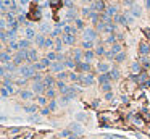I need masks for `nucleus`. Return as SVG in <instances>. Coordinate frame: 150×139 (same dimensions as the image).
I'll list each match as a JSON object with an SVG mask.
<instances>
[{
	"mask_svg": "<svg viewBox=\"0 0 150 139\" xmlns=\"http://www.w3.org/2000/svg\"><path fill=\"white\" fill-rule=\"evenodd\" d=\"M70 129L73 133H76V134H82V128H81L77 123H73V125H70Z\"/></svg>",
	"mask_w": 150,
	"mask_h": 139,
	"instance_id": "nucleus-16",
	"label": "nucleus"
},
{
	"mask_svg": "<svg viewBox=\"0 0 150 139\" xmlns=\"http://www.w3.org/2000/svg\"><path fill=\"white\" fill-rule=\"evenodd\" d=\"M129 10L133 11V13L136 15V16H140V13H142V10L139 8V5H131V7H129Z\"/></svg>",
	"mask_w": 150,
	"mask_h": 139,
	"instance_id": "nucleus-21",
	"label": "nucleus"
},
{
	"mask_svg": "<svg viewBox=\"0 0 150 139\" xmlns=\"http://www.w3.org/2000/svg\"><path fill=\"white\" fill-rule=\"evenodd\" d=\"M24 36H26V39H29V41H31V39H36V37H37V34H36V31H34L32 28H26Z\"/></svg>",
	"mask_w": 150,
	"mask_h": 139,
	"instance_id": "nucleus-12",
	"label": "nucleus"
},
{
	"mask_svg": "<svg viewBox=\"0 0 150 139\" xmlns=\"http://www.w3.org/2000/svg\"><path fill=\"white\" fill-rule=\"evenodd\" d=\"M47 58L53 63V62H57V60H58V55H57L55 52H49V53H47Z\"/></svg>",
	"mask_w": 150,
	"mask_h": 139,
	"instance_id": "nucleus-25",
	"label": "nucleus"
},
{
	"mask_svg": "<svg viewBox=\"0 0 150 139\" xmlns=\"http://www.w3.org/2000/svg\"><path fill=\"white\" fill-rule=\"evenodd\" d=\"M74 23H76V28H79V29H82V20H79V18H76V20H74Z\"/></svg>",
	"mask_w": 150,
	"mask_h": 139,
	"instance_id": "nucleus-33",
	"label": "nucleus"
},
{
	"mask_svg": "<svg viewBox=\"0 0 150 139\" xmlns=\"http://www.w3.org/2000/svg\"><path fill=\"white\" fill-rule=\"evenodd\" d=\"M95 53H97V55H103V53H107V52H105V49H103V47L100 45V47L97 49V52H95Z\"/></svg>",
	"mask_w": 150,
	"mask_h": 139,
	"instance_id": "nucleus-37",
	"label": "nucleus"
},
{
	"mask_svg": "<svg viewBox=\"0 0 150 139\" xmlns=\"http://www.w3.org/2000/svg\"><path fill=\"white\" fill-rule=\"evenodd\" d=\"M91 8H92L94 11H103V10H105V5L102 4V2H94V4L91 5Z\"/></svg>",
	"mask_w": 150,
	"mask_h": 139,
	"instance_id": "nucleus-13",
	"label": "nucleus"
},
{
	"mask_svg": "<svg viewBox=\"0 0 150 139\" xmlns=\"http://www.w3.org/2000/svg\"><path fill=\"white\" fill-rule=\"evenodd\" d=\"M61 39H63V42H65V44L73 45V44H74V41H76V36H74V34H63V36H61Z\"/></svg>",
	"mask_w": 150,
	"mask_h": 139,
	"instance_id": "nucleus-7",
	"label": "nucleus"
},
{
	"mask_svg": "<svg viewBox=\"0 0 150 139\" xmlns=\"http://www.w3.org/2000/svg\"><path fill=\"white\" fill-rule=\"evenodd\" d=\"M71 139H81V138H77V136H71Z\"/></svg>",
	"mask_w": 150,
	"mask_h": 139,
	"instance_id": "nucleus-45",
	"label": "nucleus"
},
{
	"mask_svg": "<svg viewBox=\"0 0 150 139\" xmlns=\"http://www.w3.org/2000/svg\"><path fill=\"white\" fill-rule=\"evenodd\" d=\"M133 71H134V73L139 71V65H137V63H134V65H133Z\"/></svg>",
	"mask_w": 150,
	"mask_h": 139,
	"instance_id": "nucleus-41",
	"label": "nucleus"
},
{
	"mask_svg": "<svg viewBox=\"0 0 150 139\" xmlns=\"http://www.w3.org/2000/svg\"><path fill=\"white\" fill-rule=\"evenodd\" d=\"M8 95H11V94H10V92H8L7 89H5V87H2V97L5 99V97H8Z\"/></svg>",
	"mask_w": 150,
	"mask_h": 139,
	"instance_id": "nucleus-36",
	"label": "nucleus"
},
{
	"mask_svg": "<svg viewBox=\"0 0 150 139\" xmlns=\"http://www.w3.org/2000/svg\"><path fill=\"white\" fill-rule=\"evenodd\" d=\"M84 118H86V115H84V113H79V115H77V120H84Z\"/></svg>",
	"mask_w": 150,
	"mask_h": 139,
	"instance_id": "nucleus-43",
	"label": "nucleus"
},
{
	"mask_svg": "<svg viewBox=\"0 0 150 139\" xmlns=\"http://www.w3.org/2000/svg\"><path fill=\"white\" fill-rule=\"evenodd\" d=\"M89 68H91V65H89L87 62H81V63H77V65H76V70H77V71H82V73H87Z\"/></svg>",
	"mask_w": 150,
	"mask_h": 139,
	"instance_id": "nucleus-8",
	"label": "nucleus"
},
{
	"mask_svg": "<svg viewBox=\"0 0 150 139\" xmlns=\"http://www.w3.org/2000/svg\"><path fill=\"white\" fill-rule=\"evenodd\" d=\"M10 62H13V58L10 57V53H7V52H2V63H10Z\"/></svg>",
	"mask_w": 150,
	"mask_h": 139,
	"instance_id": "nucleus-19",
	"label": "nucleus"
},
{
	"mask_svg": "<svg viewBox=\"0 0 150 139\" xmlns=\"http://www.w3.org/2000/svg\"><path fill=\"white\" fill-rule=\"evenodd\" d=\"M61 138H71V129H65V131H61Z\"/></svg>",
	"mask_w": 150,
	"mask_h": 139,
	"instance_id": "nucleus-32",
	"label": "nucleus"
},
{
	"mask_svg": "<svg viewBox=\"0 0 150 139\" xmlns=\"http://www.w3.org/2000/svg\"><path fill=\"white\" fill-rule=\"evenodd\" d=\"M50 65H52V62H50V60L45 57V58H42L40 62H36L32 66H34L36 71H37V70H45V68H50Z\"/></svg>",
	"mask_w": 150,
	"mask_h": 139,
	"instance_id": "nucleus-2",
	"label": "nucleus"
},
{
	"mask_svg": "<svg viewBox=\"0 0 150 139\" xmlns=\"http://www.w3.org/2000/svg\"><path fill=\"white\" fill-rule=\"evenodd\" d=\"M102 89L103 91H110V84L107 83V84H102Z\"/></svg>",
	"mask_w": 150,
	"mask_h": 139,
	"instance_id": "nucleus-42",
	"label": "nucleus"
},
{
	"mask_svg": "<svg viewBox=\"0 0 150 139\" xmlns=\"http://www.w3.org/2000/svg\"><path fill=\"white\" fill-rule=\"evenodd\" d=\"M45 41H47V39L44 37V36H42V34L36 37V44H37L39 47H44V45H45Z\"/></svg>",
	"mask_w": 150,
	"mask_h": 139,
	"instance_id": "nucleus-20",
	"label": "nucleus"
},
{
	"mask_svg": "<svg viewBox=\"0 0 150 139\" xmlns=\"http://www.w3.org/2000/svg\"><path fill=\"white\" fill-rule=\"evenodd\" d=\"M140 52H142L144 55H147V53H149V45H147V44H140Z\"/></svg>",
	"mask_w": 150,
	"mask_h": 139,
	"instance_id": "nucleus-31",
	"label": "nucleus"
},
{
	"mask_svg": "<svg viewBox=\"0 0 150 139\" xmlns=\"http://www.w3.org/2000/svg\"><path fill=\"white\" fill-rule=\"evenodd\" d=\"M73 58L76 60V63H81V60H82V53H81V50H76V52L73 53Z\"/></svg>",
	"mask_w": 150,
	"mask_h": 139,
	"instance_id": "nucleus-23",
	"label": "nucleus"
},
{
	"mask_svg": "<svg viewBox=\"0 0 150 139\" xmlns=\"http://www.w3.org/2000/svg\"><path fill=\"white\" fill-rule=\"evenodd\" d=\"M82 47H84L86 50L92 49V47H94V41H84V42H82Z\"/></svg>",
	"mask_w": 150,
	"mask_h": 139,
	"instance_id": "nucleus-26",
	"label": "nucleus"
},
{
	"mask_svg": "<svg viewBox=\"0 0 150 139\" xmlns=\"http://www.w3.org/2000/svg\"><path fill=\"white\" fill-rule=\"evenodd\" d=\"M37 102H39V105H44V104H45V97H42V95H40V97H37Z\"/></svg>",
	"mask_w": 150,
	"mask_h": 139,
	"instance_id": "nucleus-39",
	"label": "nucleus"
},
{
	"mask_svg": "<svg viewBox=\"0 0 150 139\" xmlns=\"http://www.w3.org/2000/svg\"><path fill=\"white\" fill-rule=\"evenodd\" d=\"M45 94H47V97H49V99H55V89H53V87H52V89H47Z\"/></svg>",
	"mask_w": 150,
	"mask_h": 139,
	"instance_id": "nucleus-28",
	"label": "nucleus"
},
{
	"mask_svg": "<svg viewBox=\"0 0 150 139\" xmlns=\"http://www.w3.org/2000/svg\"><path fill=\"white\" fill-rule=\"evenodd\" d=\"M50 112V108H44V110H42V115H47Z\"/></svg>",
	"mask_w": 150,
	"mask_h": 139,
	"instance_id": "nucleus-44",
	"label": "nucleus"
},
{
	"mask_svg": "<svg viewBox=\"0 0 150 139\" xmlns=\"http://www.w3.org/2000/svg\"><path fill=\"white\" fill-rule=\"evenodd\" d=\"M50 70H52L53 73H61L63 70H65V62H53L50 65Z\"/></svg>",
	"mask_w": 150,
	"mask_h": 139,
	"instance_id": "nucleus-4",
	"label": "nucleus"
},
{
	"mask_svg": "<svg viewBox=\"0 0 150 139\" xmlns=\"http://www.w3.org/2000/svg\"><path fill=\"white\" fill-rule=\"evenodd\" d=\"M36 110H37L36 105H28V107H24V112H28V113H34Z\"/></svg>",
	"mask_w": 150,
	"mask_h": 139,
	"instance_id": "nucleus-29",
	"label": "nucleus"
},
{
	"mask_svg": "<svg viewBox=\"0 0 150 139\" xmlns=\"http://www.w3.org/2000/svg\"><path fill=\"white\" fill-rule=\"evenodd\" d=\"M55 50L57 52L63 50V39H55Z\"/></svg>",
	"mask_w": 150,
	"mask_h": 139,
	"instance_id": "nucleus-22",
	"label": "nucleus"
},
{
	"mask_svg": "<svg viewBox=\"0 0 150 139\" xmlns=\"http://www.w3.org/2000/svg\"><path fill=\"white\" fill-rule=\"evenodd\" d=\"M115 53H121V45H119V44H113V45H112V50H110L107 55H108V57H113Z\"/></svg>",
	"mask_w": 150,
	"mask_h": 139,
	"instance_id": "nucleus-10",
	"label": "nucleus"
},
{
	"mask_svg": "<svg viewBox=\"0 0 150 139\" xmlns=\"http://www.w3.org/2000/svg\"><path fill=\"white\" fill-rule=\"evenodd\" d=\"M53 44H55V39H53V37H47V41H45V45H44V47H47V49H50V47H53Z\"/></svg>",
	"mask_w": 150,
	"mask_h": 139,
	"instance_id": "nucleus-27",
	"label": "nucleus"
},
{
	"mask_svg": "<svg viewBox=\"0 0 150 139\" xmlns=\"http://www.w3.org/2000/svg\"><path fill=\"white\" fill-rule=\"evenodd\" d=\"M39 29H42V32H45V34H47V32H50V31H52V28H50L49 25H45V23H42V25H39Z\"/></svg>",
	"mask_w": 150,
	"mask_h": 139,
	"instance_id": "nucleus-24",
	"label": "nucleus"
},
{
	"mask_svg": "<svg viewBox=\"0 0 150 139\" xmlns=\"http://www.w3.org/2000/svg\"><path fill=\"white\" fill-rule=\"evenodd\" d=\"M84 41H94L97 37V31L95 29H84Z\"/></svg>",
	"mask_w": 150,
	"mask_h": 139,
	"instance_id": "nucleus-5",
	"label": "nucleus"
},
{
	"mask_svg": "<svg viewBox=\"0 0 150 139\" xmlns=\"http://www.w3.org/2000/svg\"><path fill=\"white\" fill-rule=\"evenodd\" d=\"M118 71H116V70H113V71H110V78H112V79H115V78H118Z\"/></svg>",
	"mask_w": 150,
	"mask_h": 139,
	"instance_id": "nucleus-35",
	"label": "nucleus"
},
{
	"mask_svg": "<svg viewBox=\"0 0 150 139\" xmlns=\"http://www.w3.org/2000/svg\"><path fill=\"white\" fill-rule=\"evenodd\" d=\"M32 91H34L36 94H42L44 91H47L45 89V84L42 83V79H36L34 81V84H32Z\"/></svg>",
	"mask_w": 150,
	"mask_h": 139,
	"instance_id": "nucleus-3",
	"label": "nucleus"
},
{
	"mask_svg": "<svg viewBox=\"0 0 150 139\" xmlns=\"http://www.w3.org/2000/svg\"><path fill=\"white\" fill-rule=\"evenodd\" d=\"M94 55H95V53L92 52V50H87V52L84 53V62L91 63V62H92V58H94Z\"/></svg>",
	"mask_w": 150,
	"mask_h": 139,
	"instance_id": "nucleus-18",
	"label": "nucleus"
},
{
	"mask_svg": "<svg viewBox=\"0 0 150 139\" xmlns=\"http://www.w3.org/2000/svg\"><path fill=\"white\" fill-rule=\"evenodd\" d=\"M107 15H108L110 18L115 16V15H116V7H110V8H108V11H107Z\"/></svg>",
	"mask_w": 150,
	"mask_h": 139,
	"instance_id": "nucleus-30",
	"label": "nucleus"
},
{
	"mask_svg": "<svg viewBox=\"0 0 150 139\" xmlns=\"http://www.w3.org/2000/svg\"><path fill=\"white\" fill-rule=\"evenodd\" d=\"M20 4H21V7H28L29 0H20Z\"/></svg>",
	"mask_w": 150,
	"mask_h": 139,
	"instance_id": "nucleus-40",
	"label": "nucleus"
},
{
	"mask_svg": "<svg viewBox=\"0 0 150 139\" xmlns=\"http://www.w3.org/2000/svg\"><path fill=\"white\" fill-rule=\"evenodd\" d=\"M29 45H31L29 39H23V41H20V49L21 50H29Z\"/></svg>",
	"mask_w": 150,
	"mask_h": 139,
	"instance_id": "nucleus-15",
	"label": "nucleus"
},
{
	"mask_svg": "<svg viewBox=\"0 0 150 139\" xmlns=\"http://www.w3.org/2000/svg\"><path fill=\"white\" fill-rule=\"evenodd\" d=\"M49 108H50V110H55V108H57V102L53 100V99H52V102L49 104Z\"/></svg>",
	"mask_w": 150,
	"mask_h": 139,
	"instance_id": "nucleus-38",
	"label": "nucleus"
},
{
	"mask_svg": "<svg viewBox=\"0 0 150 139\" xmlns=\"http://www.w3.org/2000/svg\"><path fill=\"white\" fill-rule=\"evenodd\" d=\"M97 68H98V71H100V73H108V71H110V65H108V63H107V62H102V63H98V66H97Z\"/></svg>",
	"mask_w": 150,
	"mask_h": 139,
	"instance_id": "nucleus-11",
	"label": "nucleus"
},
{
	"mask_svg": "<svg viewBox=\"0 0 150 139\" xmlns=\"http://www.w3.org/2000/svg\"><path fill=\"white\" fill-rule=\"evenodd\" d=\"M124 57H126V55L121 52V53H118V55L115 57V60H116V62H123V60H124Z\"/></svg>",
	"mask_w": 150,
	"mask_h": 139,
	"instance_id": "nucleus-34",
	"label": "nucleus"
},
{
	"mask_svg": "<svg viewBox=\"0 0 150 139\" xmlns=\"http://www.w3.org/2000/svg\"><path fill=\"white\" fill-rule=\"evenodd\" d=\"M81 83H82L84 86H91V84H94V76L89 74V73L82 74V76H81Z\"/></svg>",
	"mask_w": 150,
	"mask_h": 139,
	"instance_id": "nucleus-6",
	"label": "nucleus"
},
{
	"mask_svg": "<svg viewBox=\"0 0 150 139\" xmlns=\"http://www.w3.org/2000/svg\"><path fill=\"white\" fill-rule=\"evenodd\" d=\"M20 97L23 99V100H29V99H32V91L29 89H23L20 92Z\"/></svg>",
	"mask_w": 150,
	"mask_h": 139,
	"instance_id": "nucleus-9",
	"label": "nucleus"
},
{
	"mask_svg": "<svg viewBox=\"0 0 150 139\" xmlns=\"http://www.w3.org/2000/svg\"><path fill=\"white\" fill-rule=\"evenodd\" d=\"M53 83H55V81H53L50 76L44 78V84H45V89H52V87H53Z\"/></svg>",
	"mask_w": 150,
	"mask_h": 139,
	"instance_id": "nucleus-17",
	"label": "nucleus"
},
{
	"mask_svg": "<svg viewBox=\"0 0 150 139\" xmlns=\"http://www.w3.org/2000/svg\"><path fill=\"white\" fill-rule=\"evenodd\" d=\"M37 58H39V57H37V52H36V50H28V60H29V62H37Z\"/></svg>",
	"mask_w": 150,
	"mask_h": 139,
	"instance_id": "nucleus-14",
	"label": "nucleus"
},
{
	"mask_svg": "<svg viewBox=\"0 0 150 139\" xmlns=\"http://www.w3.org/2000/svg\"><path fill=\"white\" fill-rule=\"evenodd\" d=\"M18 73H20L21 78H34L36 76V68L34 66H21L18 70Z\"/></svg>",
	"mask_w": 150,
	"mask_h": 139,
	"instance_id": "nucleus-1",
	"label": "nucleus"
}]
</instances>
